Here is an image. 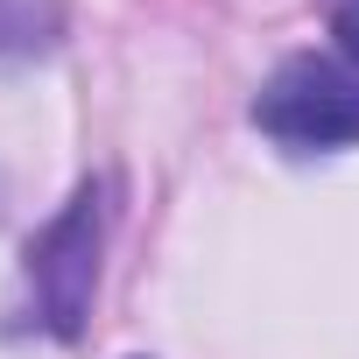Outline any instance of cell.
Returning a JSON list of instances; mask_svg holds the SVG:
<instances>
[{"mask_svg":"<svg viewBox=\"0 0 359 359\" xmlns=\"http://www.w3.org/2000/svg\"><path fill=\"white\" fill-rule=\"evenodd\" d=\"M113 184L92 176V184L71 191V205L29 240V261H22V282H29V310L50 338H78L85 310H92V289H99V247H106V205Z\"/></svg>","mask_w":359,"mask_h":359,"instance_id":"1","label":"cell"},{"mask_svg":"<svg viewBox=\"0 0 359 359\" xmlns=\"http://www.w3.org/2000/svg\"><path fill=\"white\" fill-rule=\"evenodd\" d=\"M254 127L282 148H352L359 141V71L331 64V57H289L261 99H254Z\"/></svg>","mask_w":359,"mask_h":359,"instance_id":"2","label":"cell"},{"mask_svg":"<svg viewBox=\"0 0 359 359\" xmlns=\"http://www.w3.org/2000/svg\"><path fill=\"white\" fill-rule=\"evenodd\" d=\"M331 36H338L345 64H359V0H331Z\"/></svg>","mask_w":359,"mask_h":359,"instance_id":"3","label":"cell"}]
</instances>
